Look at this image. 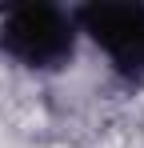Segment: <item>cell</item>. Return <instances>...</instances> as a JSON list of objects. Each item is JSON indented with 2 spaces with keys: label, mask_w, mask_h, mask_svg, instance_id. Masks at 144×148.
Returning <instances> with one entry per match:
<instances>
[{
  "label": "cell",
  "mask_w": 144,
  "mask_h": 148,
  "mask_svg": "<svg viewBox=\"0 0 144 148\" xmlns=\"http://www.w3.org/2000/svg\"><path fill=\"white\" fill-rule=\"evenodd\" d=\"M0 48L24 64L52 68L72 56V20L52 4H12L0 24Z\"/></svg>",
  "instance_id": "6da1fadb"
},
{
  "label": "cell",
  "mask_w": 144,
  "mask_h": 148,
  "mask_svg": "<svg viewBox=\"0 0 144 148\" xmlns=\"http://www.w3.org/2000/svg\"><path fill=\"white\" fill-rule=\"evenodd\" d=\"M80 24L124 72H144V4H88Z\"/></svg>",
  "instance_id": "7a4b0ae2"
}]
</instances>
